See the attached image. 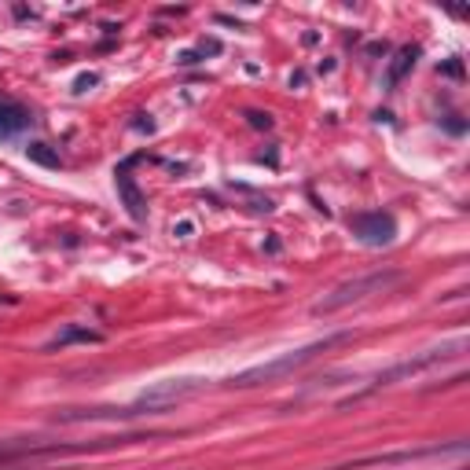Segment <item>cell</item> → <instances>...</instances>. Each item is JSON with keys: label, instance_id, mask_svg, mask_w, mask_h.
<instances>
[{"label": "cell", "instance_id": "cell-1", "mask_svg": "<svg viewBox=\"0 0 470 470\" xmlns=\"http://www.w3.org/2000/svg\"><path fill=\"white\" fill-rule=\"evenodd\" d=\"M342 338H350V334H327V338L309 342V346H301V350H294V353H284V357H276V360H268V364H254V367H246V371L232 375V379H228L225 386H232V390H250V386L276 383V379H284V375H291V371L312 364L320 353H327L331 346H338Z\"/></svg>", "mask_w": 470, "mask_h": 470}, {"label": "cell", "instance_id": "cell-8", "mask_svg": "<svg viewBox=\"0 0 470 470\" xmlns=\"http://www.w3.org/2000/svg\"><path fill=\"white\" fill-rule=\"evenodd\" d=\"M416 59H419V48H416V45H404V48H400V52L393 55V62H390V74H386V85L393 88V85H397V81H400L404 74H408V70L416 67Z\"/></svg>", "mask_w": 470, "mask_h": 470}, {"label": "cell", "instance_id": "cell-5", "mask_svg": "<svg viewBox=\"0 0 470 470\" xmlns=\"http://www.w3.org/2000/svg\"><path fill=\"white\" fill-rule=\"evenodd\" d=\"M136 162H140V154H136V159H125L114 169V187H118V199H121L125 210H129L133 221H147V199H144V192H140L136 180H133V166Z\"/></svg>", "mask_w": 470, "mask_h": 470}, {"label": "cell", "instance_id": "cell-12", "mask_svg": "<svg viewBox=\"0 0 470 470\" xmlns=\"http://www.w3.org/2000/svg\"><path fill=\"white\" fill-rule=\"evenodd\" d=\"M445 74H452V78H459V74H463V67H459V62H449V67H445Z\"/></svg>", "mask_w": 470, "mask_h": 470}, {"label": "cell", "instance_id": "cell-3", "mask_svg": "<svg viewBox=\"0 0 470 470\" xmlns=\"http://www.w3.org/2000/svg\"><path fill=\"white\" fill-rule=\"evenodd\" d=\"M466 342L459 338V342H452V346H441V350H426V353H419V357H408V360H400V364H393V367H386V371H379L371 379V386L364 390V393H357V397H367V393H375V390H383V386H393V383H400V379H412V375H423V371H430V367H437L441 360H449L452 357V350H463Z\"/></svg>", "mask_w": 470, "mask_h": 470}, {"label": "cell", "instance_id": "cell-11", "mask_svg": "<svg viewBox=\"0 0 470 470\" xmlns=\"http://www.w3.org/2000/svg\"><path fill=\"white\" fill-rule=\"evenodd\" d=\"M173 232H180V235H184V239H187V235H192V232H195V225H192V221H180V225H177V228H173Z\"/></svg>", "mask_w": 470, "mask_h": 470}, {"label": "cell", "instance_id": "cell-7", "mask_svg": "<svg viewBox=\"0 0 470 470\" xmlns=\"http://www.w3.org/2000/svg\"><path fill=\"white\" fill-rule=\"evenodd\" d=\"M74 342H92V346H96V342H103V331H92V327H81V324H67L59 334H52L48 342H45V353H52V350H67V346H74Z\"/></svg>", "mask_w": 470, "mask_h": 470}, {"label": "cell", "instance_id": "cell-2", "mask_svg": "<svg viewBox=\"0 0 470 470\" xmlns=\"http://www.w3.org/2000/svg\"><path fill=\"white\" fill-rule=\"evenodd\" d=\"M400 279H404L400 268H379V272H367V276L346 279V284H338L327 298H320L317 305H312V312H317V317H331V312L346 309V305H353V301H364V298H371V294H386V291H393V287L400 284Z\"/></svg>", "mask_w": 470, "mask_h": 470}, {"label": "cell", "instance_id": "cell-6", "mask_svg": "<svg viewBox=\"0 0 470 470\" xmlns=\"http://www.w3.org/2000/svg\"><path fill=\"white\" fill-rule=\"evenodd\" d=\"M34 125V114H29L22 103L15 100H0V136H19L22 129H29Z\"/></svg>", "mask_w": 470, "mask_h": 470}, {"label": "cell", "instance_id": "cell-4", "mask_svg": "<svg viewBox=\"0 0 470 470\" xmlns=\"http://www.w3.org/2000/svg\"><path fill=\"white\" fill-rule=\"evenodd\" d=\"M350 232L364 246H390L397 239V221L390 213H383V210H367V213H353L350 217Z\"/></svg>", "mask_w": 470, "mask_h": 470}, {"label": "cell", "instance_id": "cell-9", "mask_svg": "<svg viewBox=\"0 0 470 470\" xmlns=\"http://www.w3.org/2000/svg\"><path fill=\"white\" fill-rule=\"evenodd\" d=\"M26 159L37 162V166H45V169H59V166H62V159H59V154H55L48 144H29V147H26Z\"/></svg>", "mask_w": 470, "mask_h": 470}, {"label": "cell", "instance_id": "cell-10", "mask_svg": "<svg viewBox=\"0 0 470 470\" xmlns=\"http://www.w3.org/2000/svg\"><path fill=\"white\" fill-rule=\"evenodd\" d=\"M246 118H250V125H254V129H272V118L261 114V111H250Z\"/></svg>", "mask_w": 470, "mask_h": 470}]
</instances>
